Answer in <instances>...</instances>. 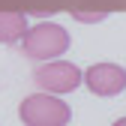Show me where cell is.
Here are the masks:
<instances>
[{
    "label": "cell",
    "instance_id": "obj_1",
    "mask_svg": "<svg viewBox=\"0 0 126 126\" xmlns=\"http://www.w3.org/2000/svg\"><path fill=\"white\" fill-rule=\"evenodd\" d=\"M63 51H69V30L60 27L54 21H39L33 27H27V33L21 36V54L30 60H54Z\"/></svg>",
    "mask_w": 126,
    "mask_h": 126
},
{
    "label": "cell",
    "instance_id": "obj_2",
    "mask_svg": "<svg viewBox=\"0 0 126 126\" xmlns=\"http://www.w3.org/2000/svg\"><path fill=\"white\" fill-rule=\"evenodd\" d=\"M18 117L24 126H66L72 120V108L57 99V93H30L18 105Z\"/></svg>",
    "mask_w": 126,
    "mask_h": 126
},
{
    "label": "cell",
    "instance_id": "obj_3",
    "mask_svg": "<svg viewBox=\"0 0 126 126\" xmlns=\"http://www.w3.org/2000/svg\"><path fill=\"white\" fill-rule=\"evenodd\" d=\"M33 81H36L45 93H72L75 87H81L84 72L78 69L75 63L54 57V60H45L42 66H36Z\"/></svg>",
    "mask_w": 126,
    "mask_h": 126
},
{
    "label": "cell",
    "instance_id": "obj_4",
    "mask_svg": "<svg viewBox=\"0 0 126 126\" xmlns=\"http://www.w3.org/2000/svg\"><path fill=\"white\" fill-rule=\"evenodd\" d=\"M84 84L96 96H117L126 87V69L117 63H93L84 72Z\"/></svg>",
    "mask_w": 126,
    "mask_h": 126
},
{
    "label": "cell",
    "instance_id": "obj_5",
    "mask_svg": "<svg viewBox=\"0 0 126 126\" xmlns=\"http://www.w3.org/2000/svg\"><path fill=\"white\" fill-rule=\"evenodd\" d=\"M27 33V15L24 12H0V42L15 45Z\"/></svg>",
    "mask_w": 126,
    "mask_h": 126
},
{
    "label": "cell",
    "instance_id": "obj_6",
    "mask_svg": "<svg viewBox=\"0 0 126 126\" xmlns=\"http://www.w3.org/2000/svg\"><path fill=\"white\" fill-rule=\"evenodd\" d=\"M72 15H75V21H84V24H96V21L105 18V12H93V15H87V12H72Z\"/></svg>",
    "mask_w": 126,
    "mask_h": 126
},
{
    "label": "cell",
    "instance_id": "obj_7",
    "mask_svg": "<svg viewBox=\"0 0 126 126\" xmlns=\"http://www.w3.org/2000/svg\"><path fill=\"white\" fill-rule=\"evenodd\" d=\"M111 126H126V117H120L117 123H111Z\"/></svg>",
    "mask_w": 126,
    "mask_h": 126
}]
</instances>
